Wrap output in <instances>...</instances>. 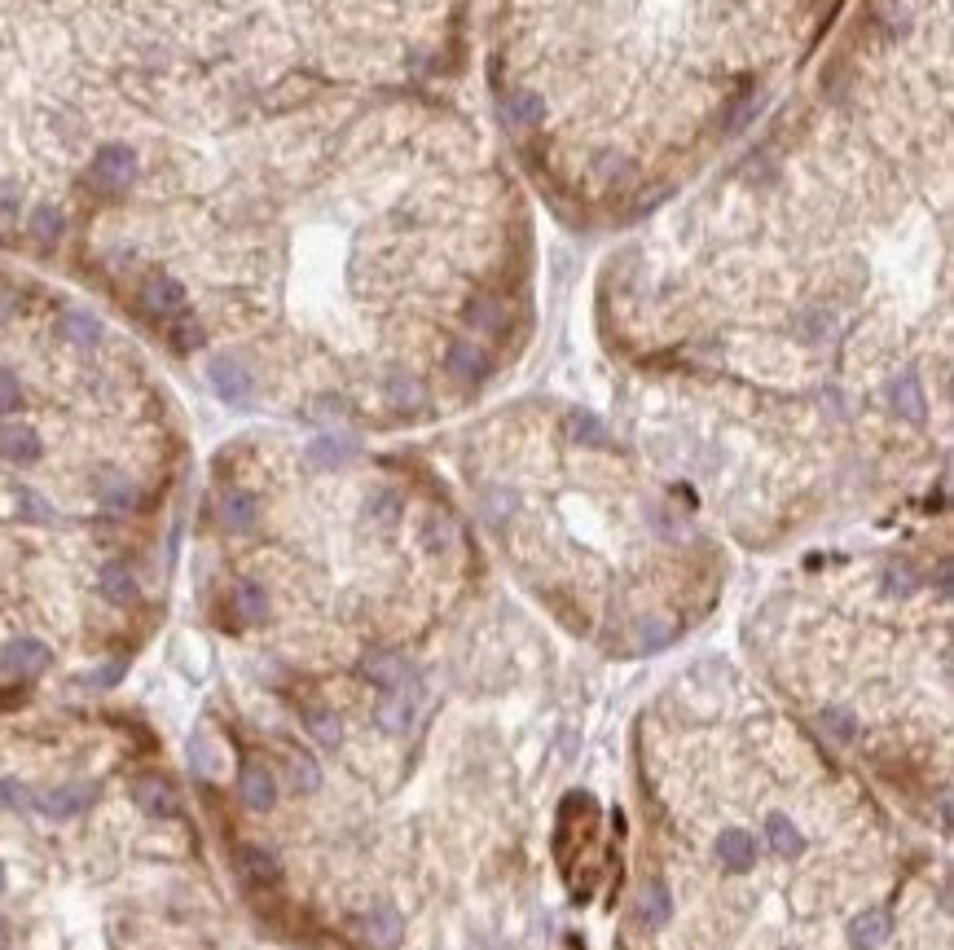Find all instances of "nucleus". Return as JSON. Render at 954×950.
Instances as JSON below:
<instances>
[{
  "label": "nucleus",
  "mask_w": 954,
  "mask_h": 950,
  "mask_svg": "<svg viewBox=\"0 0 954 950\" xmlns=\"http://www.w3.org/2000/svg\"><path fill=\"white\" fill-rule=\"evenodd\" d=\"M88 176H93V185L102 194H124L132 190V181H137V150L124 146V141H110V146L97 150V159H93V168H88Z\"/></svg>",
  "instance_id": "f257e3e1"
},
{
  "label": "nucleus",
  "mask_w": 954,
  "mask_h": 950,
  "mask_svg": "<svg viewBox=\"0 0 954 950\" xmlns=\"http://www.w3.org/2000/svg\"><path fill=\"white\" fill-rule=\"evenodd\" d=\"M132 801H137V810L150 814V819H176V814H181V792L163 775H141L132 783Z\"/></svg>",
  "instance_id": "f03ea898"
},
{
  "label": "nucleus",
  "mask_w": 954,
  "mask_h": 950,
  "mask_svg": "<svg viewBox=\"0 0 954 950\" xmlns=\"http://www.w3.org/2000/svg\"><path fill=\"white\" fill-rule=\"evenodd\" d=\"M357 933L374 950H396V946H401V937H405V920H401V911H396V907L379 902V907H370V911L357 915Z\"/></svg>",
  "instance_id": "7ed1b4c3"
},
{
  "label": "nucleus",
  "mask_w": 954,
  "mask_h": 950,
  "mask_svg": "<svg viewBox=\"0 0 954 950\" xmlns=\"http://www.w3.org/2000/svg\"><path fill=\"white\" fill-rule=\"evenodd\" d=\"M49 665H53V651L44 647L40 638H14V643H5V651H0V669H5L9 678H40Z\"/></svg>",
  "instance_id": "20e7f679"
},
{
  "label": "nucleus",
  "mask_w": 954,
  "mask_h": 950,
  "mask_svg": "<svg viewBox=\"0 0 954 950\" xmlns=\"http://www.w3.org/2000/svg\"><path fill=\"white\" fill-rule=\"evenodd\" d=\"M414 709H418V678L409 673L405 682H396V687H387L383 704H379V726L392 735H405L409 722H414Z\"/></svg>",
  "instance_id": "39448f33"
},
{
  "label": "nucleus",
  "mask_w": 954,
  "mask_h": 950,
  "mask_svg": "<svg viewBox=\"0 0 954 950\" xmlns=\"http://www.w3.org/2000/svg\"><path fill=\"white\" fill-rule=\"evenodd\" d=\"M212 388L225 396L229 405H247L251 392H255V379H251V370L242 366L238 357H216L212 361Z\"/></svg>",
  "instance_id": "423d86ee"
},
{
  "label": "nucleus",
  "mask_w": 954,
  "mask_h": 950,
  "mask_svg": "<svg viewBox=\"0 0 954 950\" xmlns=\"http://www.w3.org/2000/svg\"><path fill=\"white\" fill-rule=\"evenodd\" d=\"M141 304H146L154 317H176V313H185V286L168 278V273H150L146 286H141Z\"/></svg>",
  "instance_id": "0eeeda50"
},
{
  "label": "nucleus",
  "mask_w": 954,
  "mask_h": 950,
  "mask_svg": "<svg viewBox=\"0 0 954 950\" xmlns=\"http://www.w3.org/2000/svg\"><path fill=\"white\" fill-rule=\"evenodd\" d=\"M234 863H238V876L251 880V885H277V876H282V863H277L269 845H242Z\"/></svg>",
  "instance_id": "6e6552de"
},
{
  "label": "nucleus",
  "mask_w": 954,
  "mask_h": 950,
  "mask_svg": "<svg viewBox=\"0 0 954 950\" xmlns=\"http://www.w3.org/2000/svg\"><path fill=\"white\" fill-rule=\"evenodd\" d=\"M889 933H893V915L884 911V907L862 911L858 920L849 924V942H853V950H880L884 942H889Z\"/></svg>",
  "instance_id": "1a4fd4ad"
},
{
  "label": "nucleus",
  "mask_w": 954,
  "mask_h": 950,
  "mask_svg": "<svg viewBox=\"0 0 954 950\" xmlns=\"http://www.w3.org/2000/svg\"><path fill=\"white\" fill-rule=\"evenodd\" d=\"M93 797H97L93 783H66V788H53L49 797H40V810L53 814V819H71V814H84Z\"/></svg>",
  "instance_id": "9d476101"
},
{
  "label": "nucleus",
  "mask_w": 954,
  "mask_h": 950,
  "mask_svg": "<svg viewBox=\"0 0 954 950\" xmlns=\"http://www.w3.org/2000/svg\"><path fill=\"white\" fill-rule=\"evenodd\" d=\"M238 788H242V801H247L255 814L273 810V801H277V783H273V775L260 766V761H247V766H242Z\"/></svg>",
  "instance_id": "9b49d317"
},
{
  "label": "nucleus",
  "mask_w": 954,
  "mask_h": 950,
  "mask_svg": "<svg viewBox=\"0 0 954 950\" xmlns=\"http://www.w3.org/2000/svg\"><path fill=\"white\" fill-rule=\"evenodd\" d=\"M255 519H260V502H255L251 493H242V489L220 493V524H225L229 533H251Z\"/></svg>",
  "instance_id": "f8f14e48"
},
{
  "label": "nucleus",
  "mask_w": 954,
  "mask_h": 950,
  "mask_svg": "<svg viewBox=\"0 0 954 950\" xmlns=\"http://www.w3.org/2000/svg\"><path fill=\"white\" fill-rule=\"evenodd\" d=\"M0 458L5 462H36L40 458V436L27 423H5L0 427Z\"/></svg>",
  "instance_id": "ddd939ff"
},
{
  "label": "nucleus",
  "mask_w": 954,
  "mask_h": 950,
  "mask_svg": "<svg viewBox=\"0 0 954 950\" xmlns=\"http://www.w3.org/2000/svg\"><path fill=\"white\" fill-rule=\"evenodd\" d=\"M717 858L726 871H748L757 863V841H752L748 832H739V827H726L717 841Z\"/></svg>",
  "instance_id": "4468645a"
},
{
  "label": "nucleus",
  "mask_w": 954,
  "mask_h": 950,
  "mask_svg": "<svg viewBox=\"0 0 954 950\" xmlns=\"http://www.w3.org/2000/svg\"><path fill=\"white\" fill-rule=\"evenodd\" d=\"M445 366H449V374L458 383H480L484 374H488V357H484V348L480 344H453L449 348V357H445Z\"/></svg>",
  "instance_id": "2eb2a0df"
},
{
  "label": "nucleus",
  "mask_w": 954,
  "mask_h": 950,
  "mask_svg": "<svg viewBox=\"0 0 954 950\" xmlns=\"http://www.w3.org/2000/svg\"><path fill=\"white\" fill-rule=\"evenodd\" d=\"M893 410L906 418V423H924L928 405H924V388H919L915 374H902V379H893V392H889Z\"/></svg>",
  "instance_id": "dca6fc26"
},
{
  "label": "nucleus",
  "mask_w": 954,
  "mask_h": 950,
  "mask_svg": "<svg viewBox=\"0 0 954 950\" xmlns=\"http://www.w3.org/2000/svg\"><path fill=\"white\" fill-rule=\"evenodd\" d=\"M502 115H506L510 128H537L541 119H546V102H541L537 93H528V88H519V93L506 97Z\"/></svg>",
  "instance_id": "f3484780"
},
{
  "label": "nucleus",
  "mask_w": 954,
  "mask_h": 950,
  "mask_svg": "<svg viewBox=\"0 0 954 950\" xmlns=\"http://www.w3.org/2000/svg\"><path fill=\"white\" fill-rule=\"evenodd\" d=\"M361 669H365V678H370L374 687H383V691L409 678V665H405L401 656H396V651H374V656H365Z\"/></svg>",
  "instance_id": "a211bd4d"
},
{
  "label": "nucleus",
  "mask_w": 954,
  "mask_h": 950,
  "mask_svg": "<svg viewBox=\"0 0 954 950\" xmlns=\"http://www.w3.org/2000/svg\"><path fill=\"white\" fill-rule=\"evenodd\" d=\"M765 836H770L774 854H783V858H792V854H801V849H805L801 827L787 819V814H770V819H765Z\"/></svg>",
  "instance_id": "6ab92c4d"
},
{
  "label": "nucleus",
  "mask_w": 954,
  "mask_h": 950,
  "mask_svg": "<svg viewBox=\"0 0 954 950\" xmlns=\"http://www.w3.org/2000/svg\"><path fill=\"white\" fill-rule=\"evenodd\" d=\"M234 612H238L242 625H260L264 616H269V594H264V585L242 581L234 590Z\"/></svg>",
  "instance_id": "aec40b11"
},
{
  "label": "nucleus",
  "mask_w": 954,
  "mask_h": 950,
  "mask_svg": "<svg viewBox=\"0 0 954 950\" xmlns=\"http://www.w3.org/2000/svg\"><path fill=\"white\" fill-rule=\"evenodd\" d=\"M352 454H357V440H348V436H321L308 445V462H313V467H343Z\"/></svg>",
  "instance_id": "412c9836"
},
{
  "label": "nucleus",
  "mask_w": 954,
  "mask_h": 950,
  "mask_svg": "<svg viewBox=\"0 0 954 950\" xmlns=\"http://www.w3.org/2000/svg\"><path fill=\"white\" fill-rule=\"evenodd\" d=\"M102 594L119 607L137 603V577H132V568H124V563H106L102 568Z\"/></svg>",
  "instance_id": "4be33fe9"
},
{
  "label": "nucleus",
  "mask_w": 954,
  "mask_h": 950,
  "mask_svg": "<svg viewBox=\"0 0 954 950\" xmlns=\"http://www.w3.org/2000/svg\"><path fill=\"white\" fill-rule=\"evenodd\" d=\"M58 330H62V339H71L75 348H93V344H102V322H97L93 313H80V308H75V313H66Z\"/></svg>",
  "instance_id": "5701e85b"
},
{
  "label": "nucleus",
  "mask_w": 954,
  "mask_h": 950,
  "mask_svg": "<svg viewBox=\"0 0 954 950\" xmlns=\"http://www.w3.org/2000/svg\"><path fill=\"white\" fill-rule=\"evenodd\" d=\"M467 322H471V330H480V335H502L506 330V304L484 295V300H475L467 308Z\"/></svg>",
  "instance_id": "b1692460"
},
{
  "label": "nucleus",
  "mask_w": 954,
  "mask_h": 950,
  "mask_svg": "<svg viewBox=\"0 0 954 950\" xmlns=\"http://www.w3.org/2000/svg\"><path fill=\"white\" fill-rule=\"evenodd\" d=\"M818 726L827 731L831 744H858V735H862L858 717H853L849 709H823L818 713Z\"/></svg>",
  "instance_id": "393cba45"
},
{
  "label": "nucleus",
  "mask_w": 954,
  "mask_h": 950,
  "mask_svg": "<svg viewBox=\"0 0 954 950\" xmlns=\"http://www.w3.org/2000/svg\"><path fill=\"white\" fill-rule=\"evenodd\" d=\"M638 911H642V920H647L651 929H664V924H669V915H673L669 889H664L660 880H651V885L642 889V902H638Z\"/></svg>",
  "instance_id": "a878e982"
},
{
  "label": "nucleus",
  "mask_w": 954,
  "mask_h": 950,
  "mask_svg": "<svg viewBox=\"0 0 954 950\" xmlns=\"http://www.w3.org/2000/svg\"><path fill=\"white\" fill-rule=\"evenodd\" d=\"M97 497H102V506H110V511H132V506H137L132 480H124V475H115V471L97 480Z\"/></svg>",
  "instance_id": "bb28decb"
},
{
  "label": "nucleus",
  "mask_w": 954,
  "mask_h": 950,
  "mask_svg": "<svg viewBox=\"0 0 954 950\" xmlns=\"http://www.w3.org/2000/svg\"><path fill=\"white\" fill-rule=\"evenodd\" d=\"M365 515H370L374 524H383V528H396V524H401V515H405V497L396 489H379L370 502H365Z\"/></svg>",
  "instance_id": "cd10ccee"
},
{
  "label": "nucleus",
  "mask_w": 954,
  "mask_h": 950,
  "mask_svg": "<svg viewBox=\"0 0 954 950\" xmlns=\"http://www.w3.org/2000/svg\"><path fill=\"white\" fill-rule=\"evenodd\" d=\"M831 330H836V317H831L827 308H805V313L796 317V335H801L805 344H823Z\"/></svg>",
  "instance_id": "c85d7f7f"
},
{
  "label": "nucleus",
  "mask_w": 954,
  "mask_h": 950,
  "mask_svg": "<svg viewBox=\"0 0 954 950\" xmlns=\"http://www.w3.org/2000/svg\"><path fill=\"white\" fill-rule=\"evenodd\" d=\"M308 735L317 739V744H326V748H335L339 739H343V722L335 717V709H308Z\"/></svg>",
  "instance_id": "c756f323"
},
{
  "label": "nucleus",
  "mask_w": 954,
  "mask_h": 950,
  "mask_svg": "<svg viewBox=\"0 0 954 950\" xmlns=\"http://www.w3.org/2000/svg\"><path fill=\"white\" fill-rule=\"evenodd\" d=\"M62 229H66V220H62V212L53 203H40L36 212H31V234H36L44 247H53V242L62 238Z\"/></svg>",
  "instance_id": "7c9ffc66"
},
{
  "label": "nucleus",
  "mask_w": 954,
  "mask_h": 950,
  "mask_svg": "<svg viewBox=\"0 0 954 950\" xmlns=\"http://www.w3.org/2000/svg\"><path fill=\"white\" fill-rule=\"evenodd\" d=\"M203 339H207V330H203V322H198L194 313H176V322H172V344L176 348L194 352V348H203Z\"/></svg>",
  "instance_id": "2f4dec72"
},
{
  "label": "nucleus",
  "mask_w": 954,
  "mask_h": 950,
  "mask_svg": "<svg viewBox=\"0 0 954 950\" xmlns=\"http://www.w3.org/2000/svg\"><path fill=\"white\" fill-rule=\"evenodd\" d=\"M286 761H291V783H295V792H317V788H321V770H317V761L308 757V753H299V748H295V753L286 757Z\"/></svg>",
  "instance_id": "473e14b6"
},
{
  "label": "nucleus",
  "mask_w": 954,
  "mask_h": 950,
  "mask_svg": "<svg viewBox=\"0 0 954 950\" xmlns=\"http://www.w3.org/2000/svg\"><path fill=\"white\" fill-rule=\"evenodd\" d=\"M387 396H392L396 410H418V405H423V388H418L409 374H392V383H387Z\"/></svg>",
  "instance_id": "72a5a7b5"
},
{
  "label": "nucleus",
  "mask_w": 954,
  "mask_h": 950,
  "mask_svg": "<svg viewBox=\"0 0 954 950\" xmlns=\"http://www.w3.org/2000/svg\"><path fill=\"white\" fill-rule=\"evenodd\" d=\"M572 436L581 440V445H594V449H607V427L598 423L594 414H572Z\"/></svg>",
  "instance_id": "f704fd0d"
},
{
  "label": "nucleus",
  "mask_w": 954,
  "mask_h": 950,
  "mask_svg": "<svg viewBox=\"0 0 954 950\" xmlns=\"http://www.w3.org/2000/svg\"><path fill=\"white\" fill-rule=\"evenodd\" d=\"M423 546L436 550V555H445V550L453 546V524H449L445 515H431L427 524H423Z\"/></svg>",
  "instance_id": "c9c22d12"
},
{
  "label": "nucleus",
  "mask_w": 954,
  "mask_h": 950,
  "mask_svg": "<svg viewBox=\"0 0 954 950\" xmlns=\"http://www.w3.org/2000/svg\"><path fill=\"white\" fill-rule=\"evenodd\" d=\"M884 581H889V590H897V594H911L915 585H919V577H915V568H911V563H889V572H884Z\"/></svg>",
  "instance_id": "e433bc0d"
},
{
  "label": "nucleus",
  "mask_w": 954,
  "mask_h": 950,
  "mask_svg": "<svg viewBox=\"0 0 954 950\" xmlns=\"http://www.w3.org/2000/svg\"><path fill=\"white\" fill-rule=\"evenodd\" d=\"M0 801H9L14 810H36V805H40V797H31V792L22 788V783H14V779L0 783Z\"/></svg>",
  "instance_id": "4c0bfd02"
},
{
  "label": "nucleus",
  "mask_w": 954,
  "mask_h": 950,
  "mask_svg": "<svg viewBox=\"0 0 954 950\" xmlns=\"http://www.w3.org/2000/svg\"><path fill=\"white\" fill-rule=\"evenodd\" d=\"M22 405V388L9 370H0V414H14Z\"/></svg>",
  "instance_id": "58836bf2"
},
{
  "label": "nucleus",
  "mask_w": 954,
  "mask_h": 950,
  "mask_svg": "<svg viewBox=\"0 0 954 950\" xmlns=\"http://www.w3.org/2000/svg\"><path fill=\"white\" fill-rule=\"evenodd\" d=\"M194 766L203 770V775H216V770H220V753H212V739H207V735L194 739Z\"/></svg>",
  "instance_id": "ea45409f"
},
{
  "label": "nucleus",
  "mask_w": 954,
  "mask_h": 950,
  "mask_svg": "<svg viewBox=\"0 0 954 950\" xmlns=\"http://www.w3.org/2000/svg\"><path fill=\"white\" fill-rule=\"evenodd\" d=\"M343 410H348V405H343L339 396H321V401L313 405V418H321V423H335V418H343Z\"/></svg>",
  "instance_id": "a19ab883"
},
{
  "label": "nucleus",
  "mask_w": 954,
  "mask_h": 950,
  "mask_svg": "<svg viewBox=\"0 0 954 950\" xmlns=\"http://www.w3.org/2000/svg\"><path fill=\"white\" fill-rule=\"evenodd\" d=\"M0 950H9V929H5V920H0Z\"/></svg>",
  "instance_id": "79ce46f5"
},
{
  "label": "nucleus",
  "mask_w": 954,
  "mask_h": 950,
  "mask_svg": "<svg viewBox=\"0 0 954 950\" xmlns=\"http://www.w3.org/2000/svg\"><path fill=\"white\" fill-rule=\"evenodd\" d=\"M0 889H5V867H0Z\"/></svg>",
  "instance_id": "37998d69"
}]
</instances>
